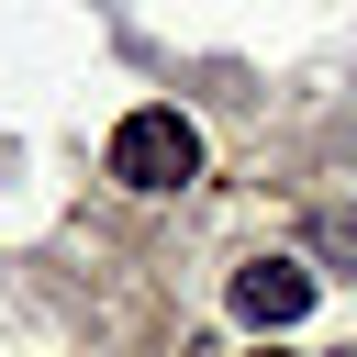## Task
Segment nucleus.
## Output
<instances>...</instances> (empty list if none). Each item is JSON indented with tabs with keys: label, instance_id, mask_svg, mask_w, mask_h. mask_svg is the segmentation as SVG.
<instances>
[{
	"label": "nucleus",
	"instance_id": "3",
	"mask_svg": "<svg viewBox=\"0 0 357 357\" xmlns=\"http://www.w3.org/2000/svg\"><path fill=\"white\" fill-rule=\"evenodd\" d=\"M335 357H357V346H335Z\"/></svg>",
	"mask_w": 357,
	"mask_h": 357
},
{
	"label": "nucleus",
	"instance_id": "2",
	"mask_svg": "<svg viewBox=\"0 0 357 357\" xmlns=\"http://www.w3.org/2000/svg\"><path fill=\"white\" fill-rule=\"evenodd\" d=\"M312 312V268L301 257H245L234 268V324L245 335H279V324H301Z\"/></svg>",
	"mask_w": 357,
	"mask_h": 357
},
{
	"label": "nucleus",
	"instance_id": "1",
	"mask_svg": "<svg viewBox=\"0 0 357 357\" xmlns=\"http://www.w3.org/2000/svg\"><path fill=\"white\" fill-rule=\"evenodd\" d=\"M112 178H123V190H190V178H201L190 112H123V123H112Z\"/></svg>",
	"mask_w": 357,
	"mask_h": 357
}]
</instances>
